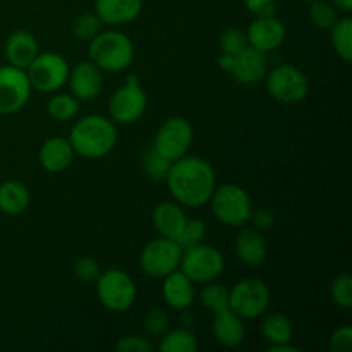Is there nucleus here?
<instances>
[{"label":"nucleus","instance_id":"obj_1","mask_svg":"<svg viewBox=\"0 0 352 352\" xmlns=\"http://www.w3.org/2000/svg\"><path fill=\"white\" fill-rule=\"evenodd\" d=\"M165 182L174 201L188 208H199L208 205L217 188L215 168L205 158L186 155L172 162Z\"/></svg>","mask_w":352,"mask_h":352},{"label":"nucleus","instance_id":"obj_2","mask_svg":"<svg viewBox=\"0 0 352 352\" xmlns=\"http://www.w3.org/2000/svg\"><path fill=\"white\" fill-rule=\"evenodd\" d=\"M67 140L78 157L98 160L117 146L119 133L117 124L110 117L93 113L82 117L72 126Z\"/></svg>","mask_w":352,"mask_h":352},{"label":"nucleus","instance_id":"obj_3","mask_svg":"<svg viewBox=\"0 0 352 352\" xmlns=\"http://www.w3.org/2000/svg\"><path fill=\"white\" fill-rule=\"evenodd\" d=\"M88 43L89 60L102 72H122L133 64L134 43L122 31H100Z\"/></svg>","mask_w":352,"mask_h":352},{"label":"nucleus","instance_id":"obj_4","mask_svg":"<svg viewBox=\"0 0 352 352\" xmlns=\"http://www.w3.org/2000/svg\"><path fill=\"white\" fill-rule=\"evenodd\" d=\"M208 203L215 219L227 227H244L253 212V203L246 189L232 182L217 186Z\"/></svg>","mask_w":352,"mask_h":352},{"label":"nucleus","instance_id":"obj_5","mask_svg":"<svg viewBox=\"0 0 352 352\" xmlns=\"http://www.w3.org/2000/svg\"><path fill=\"white\" fill-rule=\"evenodd\" d=\"M100 305L112 313H124L136 302L138 289L133 277L120 268H109L95 280Z\"/></svg>","mask_w":352,"mask_h":352},{"label":"nucleus","instance_id":"obj_6","mask_svg":"<svg viewBox=\"0 0 352 352\" xmlns=\"http://www.w3.org/2000/svg\"><path fill=\"white\" fill-rule=\"evenodd\" d=\"M179 270L192 282V284H208L219 280L226 270V258L217 248L199 243L196 246L182 251Z\"/></svg>","mask_w":352,"mask_h":352},{"label":"nucleus","instance_id":"obj_7","mask_svg":"<svg viewBox=\"0 0 352 352\" xmlns=\"http://www.w3.org/2000/svg\"><path fill=\"white\" fill-rule=\"evenodd\" d=\"M270 287L256 277L243 278L229 291V308L243 320L263 316L270 308Z\"/></svg>","mask_w":352,"mask_h":352},{"label":"nucleus","instance_id":"obj_8","mask_svg":"<svg viewBox=\"0 0 352 352\" xmlns=\"http://www.w3.org/2000/svg\"><path fill=\"white\" fill-rule=\"evenodd\" d=\"M69 71L71 67L67 58L57 52L38 54L26 67L31 88L40 93H55L64 88V85H67Z\"/></svg>","mask_w":352,"mask_h":352},{"label":"nucleus","instance_id":"obj_9","mask_svg":"<svg viewBox=\"0 0 352 352\" xmlns=\"http://www.w3.org/2000/svg\"><path fill=\"white\" fill-rule=\"evenodd\" d=\"M270 96L284 105H294L308 96L309 79L305 72L291 64H280L265 76Z\"/></svg>","mask_w":352,"mask_h":352},{"label":"nucleus","instance_id":"obj_10","mask_svg":"<svg viewBox=\"0 0 352 352\" xmlns=\"http://www.w3.org/2000/svg\"><path fill=\"white\" fill-rule=\"evenodd\" d=\"M148 107V96L141 88L138 76H129L120 88L112 93L109 102L110 119L116 124H133L143 117Z\"/></svg>","mask_w":352,"mask_h":352},{"label":"nucleus","instance_id":"obj_11","mask_svg":"<svg viewBox=\"0 0 352 352\" xmlns=\"http://www.w3.org/2000/svg\"><path fill=\"white\" fill-rule=\"evenodd\" d=\"M182 248L177 241L167 237H157L143 248L140 254V268L151 278H164L172 272L179 270L182 258Z\"/></svg>","mask_w":352,"mask_h":352},{"label":"nucleus","instance_id":"obj_12","mask_svg":"<svg viewBox=\"0 0 352 352\" xmlns=\"http://www.w3.org/2000/svg\"><path fill=\"white\" fill-rule=\"evenodd\" d=\"M192 140H195V131L191 122L184 117H168L160 127L151 146L160 151L165 158L170 162L179 160L186 157L191 150Z\"/></svg>","mask_w":352,"mask_h":352},{"label":"nucleus","instance_id":"obj_13","mask_svg":"<svg viewBox=\"0 0 352 352\" xmlns=\"http://www.w3.org/2000/svg\"><path fill=\"white\" fill-rule=\"evenodd\" d=\"M31 82L24 69L7 64L0 67V116H12L31 98Z\"/></svg>","mask_w":352,"mask_h":352},{"label":"nucleus","instance_id":"obj_14","mask_svg":"<svg viewBox=\"0 0 352 352\" xmlns=\"http://www.w3.org/2000/svg\"><path fill=\"white\" fill-rule=\"evenodd\" d=\"M285 36H287L285 24L277 16L254 17L246 31L248 45L263 54L277 50L285 41Z\"/></svg>","mask_w":352,"mask_h":352},{"label":"nucleus","instance_id":"obj_15","mask_svg":"<svg viewBox=\"0 0 352 352\" xmlns=\"http://www.w3.org/2000/svg\"><path fill=\"white\" fill-rule=\"evenodd\" d=\"M67 85L71 95H74L79 102H89L102 93L103 72L91 60L79 62L69 71Z\"/></svg>","mask_w":352,"mask_h":352},{"label":"nucleus","instance_id":"obj_16","mask_svg":"<svg viewBox=\"0 0 352 352\" xmlns=\"http://www.w3.org/2000/svg\"><path fill=\"white\" fill-rule=\"evenodd\" d=\"M267 72V54H263V52H258L254 48L246 47L243 52L234 55V65L230 74L234 76V79L239 85H258V82L265 81Z\"/></svg>","mask_w":352,"mask_h":352},{"label":"nucleus","instance_id":"obj_17","mask_svg":"<svg viewBox=\"0 0 352 352\" xmlns=\"http://www.w3.org/2000/svg\"><path fill=\"white\" fill-rule=\"evenodd\" d=\"M212 333L213 339L227 349L241 346L246 339V325L244 320L239 315L232 311L230 308L222 309L219 313H213L212 322Z\"/></svg>","mask_w":352,"mask_h":352},{"label":"nucleus","instance_id":"obj_18","mask_svg":"<svg viewBox=\"0 0 352 352\" xmlns=\"http://www.w3.org/2000/svg\"><path fill=\"white\" fill-rule=\"evenodd\" d=\"M143 10V0H96L95 12L105 26L119 28L133 23Z\"/></svg>","mask_w":352,"mask_h":352},{"label":"nucleus","instance_id":"obj_19","mask_svg":"<svg viewBox=\"0 0 352 352\" xmlns=\"http://www.w3.org/2000/svg\"><path fill=\"white\" fill-rule=\"evenodd\" d=\"M151 222L162 237L177 241L188 222V215L177 201H162L155 206L151 213Z\"/></svg>","mask_w":352,"mask_h":352},{"label":"nucleus","instance_id":"obj_20","mask_svg":"<svg viewBox=\"0 0 352 352\" xmlns=\"http://www.w3.org/2000/svg\"><path fill=\"white\" fill-rule=\"evenodd\" d=\"M234 250H236V256L239 258V261H243L246 267H260L265 263L268 254L267 241H265L263 234L254 227L251 229L243 227L237 232Z\"/></svg>","mask_w":352,"mask_h":352},{"label":"nucleus","instance_id":"obj_21","mask_svg":"<svg viewBox=\"0 0 352 352\" xmlns=\"http://www.w3.org/2000/svg\"><path fill=\"white\" fill-rule=\"evenodd\" d=\"M162 296H164V301L167 302L168 308L175 309V311L188 309L191 308L196 298L195 284L181 270H175L168 274L167 277H164Z\"/></svg>","mask_w":352,"mask_h":352},{"label":"nucleus","instance_id":"obj_22","mask_svg":"<svg viewBox=\"0 0 352 352\" xmlns=\"http://www.w3.org/2000/svg\"><path fill=\"white\" fill-rule=\"evenodd\" d=\"M3 50H6V58L10 65L26 71L28 65L40 54V45L33 33L26 30H17L9 34Z\"/></svg>","mask_w":352,"mask_h":352},{"label":"nucleus","instance_id":"obj_23","mask_svg":"<svg viewBox=\"0 0 352 352\" xmlns=\"http://www.w3.org/2000/svg\"><path fill=\"white\" fill-rule=\"evenodd\" d=\"M76 153L72 150L71 143H69L67 138L62 136H54L48 138L40 148V158L41 167L45 168L50 174H58V172H64L69 165L74 160Z\"/></svg>","mask_w":352,"mask_h":352},{"label":"nucleus","instance_id":"obj_24","mask_svg":"<svg viewBox=\"0 0 352 352\" xmlns=\"http://www.w3.org/2000/svg\"><path fill=\"white\" fill-rule=\"evenodd\" d=\"M31 201L30 191L19 181H6L0 184V212L9 217L23 215Z\"/></svg>","mask_w":352,"mask_h":352},{"label":"nucleus","instance_id":"obj_25","mask_svg":"<svg viewBox=\"0 0 352 352\" xmlns=\"http://www.w3.org/2000/svg\"><path fill=\"white\" fill-rule=\"evenodd\" d=\"M261 336L268 344H287L292 342V336H294V329L287 316L282 313H274L268 315L261 323Z\"/></svg>","mask_w":352,"mask_h":352},{"label":"nucleus","instance_id":"obj_26","mask_svg":"<svg viewBox=\"0 0 352 352\" xmlns=\"http://www.w3.org/2000/svg\"><path fill=\"white\" fill-rule=\"evenodd\" d=\"M162 352H196L198 351V339L195 333L186 327L167 330L160 337Z\"/></svg>","mask_w":352,"mask_h":352},{"label":"nucleus","instance_id":"obj_27","mask_svg":"<svg viewBox=\"0 0 352 352\" xmlns=\"http://www.w3.org/2000/svg\"><path fill=\"white\" fill-rule=\"evenodd\" d=\"M330 40L336 54L344 62L352 60V19L351 17H339L330 28Z\"/></svg>","mask_w":352,"mask_h":352},{"label":"nucleus","instance_id":"obj_28","mask_svg":"<svg viewBox=\"0 0 352 352\" xmlns=\"http://www.w3.org/2000/svg\"><path fill=\"white\" fill-rule=\"evenodd\" d=\"M79 100L71 93H55L47 103V112L57 122H67L79 113Z\"/></svg>","mask_w":352,"mask_h":352},{"label":"nucleus","instance_id":"obj_29","mask_svg":"<svg viewBox=\"0 0 352 352\" xmlns=\"http://www.w3.org/2000/svg\"><path fill=\"white\" fill-rule=\"evenodd\" d=\"M229 291L230 289L220 282H208V284H203L201 292H199V301L208 311L219 313L229 308Z\"/></svg>","mask_w":352,"mask_h":352},{"label":"nucleus","instance_id":"obj_30","mask_svg":"<svg viewBox=\"0 0 352 352\" xmlns=\"http://www.w3.org/2000/svg\"><path fill=\"white\" fill-rule=\"evenodd\" d=\"M141 164H143V172L146 174L148 179H151L155 182H162L167 177L172 162L168 158H165L160 151L155 150L153 146H148L143 151Z\"/></svg>","mask_w":352,"mask_h":352},{"label":"nucleus","instance_id":"obj_31","mask_svg":"<svg viewBox=\"0 0 352 352\" xmlns=\"http://www.w3.org/2000/svg\"><path fill=\"white\" fill-rule=\"evenodd\" d=\"M309 19L320 30H330V28L336 24V21L339 19V14L337 9L332 6V2H327V0H315V2H309Z\"/></svg>","mask_w":352,"mask_h":352},{"label":"nucleus","instance_id":"obj_32","mask_svg":"<svg viewBox=\"0 0 352 352\" xmlns=\"http://www.w3.org/2000/svg\"><path fill=\"white\" fill-rule=\"evenodd\" d=\"M102 26L103 23L96 16V12H85L76 17L74 23H72V34L78 40L89 41L102 31Z\"/></svg>","mask_w":352,"mask_h":352},{"label":"nucleus","instance_id":"obj_33","mask_svg":"<svg viewBox=\"0 0 352 352\" xmlns=\"http://www.w3.org/2000/svg\"><path fill=\"white\" fill-rule=\"evenodd\" d=\"M330 298L333 305L340 309H349L352 306V277L349 274L337 275L330 285Z\"/></svg>","mask_w":352,"mask_h":352},{"label":"nucleus","instance_id":"obj_34","mask_svg":"<svg viewBox=\"0 0 352 352\" xmlns=\"http://www.w3.org/2000/svg\"><path fill=\"white\" fill-rule=\"evenodd\" d=\"M206 237V223L201 219H188L184 229H182L181 236L177 237V243L182 250L196 246V244L203 243Z\"/></svg>","mask_w":352,"mask_h":352},{"label":"nucleus","instance_id":"obj_35","mask_svg":"<svg viewBox=\"0 0 352 352\" xmlns=\"http://www.w3.org/2000/svg\"><path fill=\"white\" fill-rule=\"evenodd\" d=\"M220 50L223 54H230V55H237L239 52H243L244 48L250 47L248 45V38L246 33L243 30H237V28H227L226 31H222L220 34Z\"/></svg>","mask_w":352,"mask_h":352},{"label":"nucleus","instance_id":"obj_36","mask_svg":"<svg viewBox=\"0 0 352 352\" xmlns=\"http://www.w3.org/2000/svg\"><path fill=\"white\" fill-rule=\"evenodd\" d=\"M143 325L148 336L162 337L168 330L170 320H168V315L162 308H151L150 311L144 315Z\"/></svg>","mask_w":352,"mask_h":352},{"label":"nucleus","instance_id":"obj_37","mask_svg":"<svg viewBox=\"0 0 352 352\" xmlns=\"http://www.w3.org/2000/svg\"><path fill=\"white\" fill-rule=\"evenodd\" d=\"M102 274L98 261L93 256H81L74 261V275L82 282H95Z\"/></svg>","mask_w":352,"mask_h":352},{"label":"nucleus","instance_id":"obj_38","mask_svg":"<svg viewBox=\"0 0 352 352\" xmlns=\"http://www.w3.org/2000/svg\"><path fill=\"white\" fill-rule=\"evenodd\" d=\"M116 349L122 352H151L153 344L144 336H124L116 344Z\"/></svg>","mask_w":352,"mask_h":352},{"label":"nucleus","instance_id":"obj_39","mask_svg":"<svg viewBox=\"0 0 352 352\" xmlns=\"http://www.w3.org/2000/svg\"><path fill=\"white\" fill-rule=\"evenodd\" d=\"M330 351L332 352H352V329L349 325H342L333 330L330 336Z\"/></svg>","mask_w":352,"mask_h":352},{"label":"nucleus","instance_id":"obj_40","mask_svg":"<svg viewBox=\"0 0 352 352\" xmlns=\"http://www.w3.org/2000/svg\"><path fill=\"white\" fill-rule=\"evenodd\" d=\"M248 12L254 17H267L277 14V2L275 0H244Z\"/></svg>","mask_w":352,"mask_h":352},{"label":"nucleus","instance_id":"obj_41","mask_svg":"<svg viewBox=\"0 0 352 352\" xmlns=\"http://www.w3.org/2000/svg\"><path fill=\"white\" fill-rule=\"evenodd\" d=\"M250 222L253 223L254 229L263 232V230H270L275 226V215L268 208H256L251 212Z\"/></svg>","mask_w":352,"mask_h":352},{"label":"nucleus","instance_id":"obj_42","mask_svg":"<svg viewBox=\"0 0 352 352\" xmlns=\"http://www.w3.org/2000/svg\"><path fill=\"white\" fill-rule=\"evenodd\" d=\"M232 65H234V55H230V54H220V57H219V67L222 69V71H226V72H230L232 71Z\"/></svg>","mask_w":352,"mask_h":352},{"label":"nucleus","instance_id":"obj_43","mask_svg":"<svg viewBox=\"0 0 352 352\" xmlns=\"http://www.w3.org/2000/svg\"><path fill=\"white\" fill-rule=\"evenodd\" d=\"M179 323L181 327H186V329H191V325L195 323V315L188 309H181V316H179Z\"/></svg>","mask_w":352,"mask_h":352},{"label":"nucleus","instance_id":"obj_44","mask_svg":"<svg viewBox=\"0 0 352 352\" xmlns=\"http://www.w3.org/2000/svg\"><path fill=\"white\" fill-rule=\"evenodd\" d=\"M268 352H298L294 346H292L291 342L287 344H272L270 347H268Z\"/></svg>","mask_w":352,"mask_h":352},{"label":"nucleus","instance_id":"obj_45","mask_svg":"<svg viewBox=\"0 0 352 352\" xmlns=\"http://www.w3.org/2000/svg\"><path fill=\"white\" fill-rule=\"evenodd\" d=\"M332 6L340 12L349 14L352 10V0H332Z\"/></svg>","mask_w":352,"mask_h":352},{"label":"nucleus","instance_id":"obj_46","mask_svg":"<svg viewBox=\"0 0 352 352\" xmlns=\"http://www.w3.org/2000/svg\"><path fill=\"white\" fill-rule=\"evenodd\" d=\"M301 2H306V3H309V2H315V0H301Z\"/></svg>","mask_w":352,"mask_h":352}]
</instances>
